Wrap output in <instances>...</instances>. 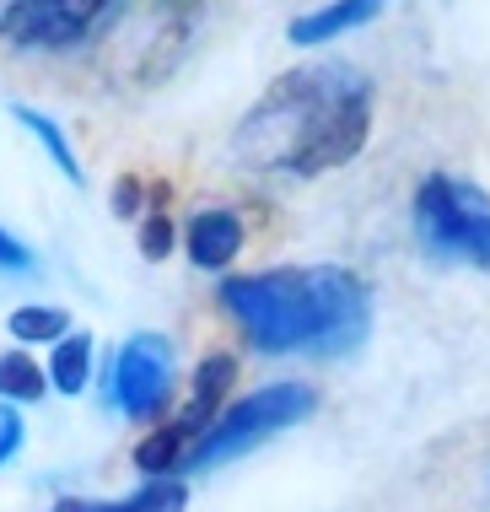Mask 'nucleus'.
<instances>
[{
    "label": "nucleus",
    "mask_w": 490,
    "mask_h": 512,
    "mask_svg": "<svg viewBox=\"0 0 490 512\" xmlns=\"http://www.w3.org/2000/svg\"><path fill=\"white\" fill-rule=\"evenodd\" d=\"M313 405H318V394L307 389V383H270V389L237 399V405L221 410V421L210 426L200 442H194L189 469H210V464H221V459H237V453L259 448V442H270L275 432L307 421Z\"/></svg>",
    "instance_id": "4"
},
{
    "label": "nucleus",
    "mask_w": 490,
    "mask_h": 512,
    "mask_svg": "<svg viewBox=\"0 0 490 512\" xmlns=\"http://www.w3.org/2000/svg\"><path fill=\"white\" fill-rule=\"evenodd\" d=\"M108 0H6L0 33L22 49H70L103 17Z\"/></svg>",
    "instance_id": "6"
},
{
    "label": "nucleus",
    "mask_w": 490,
    "mask_h": 512,
    "mask_svg": "<svg viewBox=\"0 0 490 512\" xmlns=\"http://www.w3.org/2000/svg\"><path fill=\"white\" fill-rule=\"evenodd\" d=\"M6 329H11L22 345H44V340L60 345V340L70 335V313H65V308H17V313L6 318Z\"/></svg>",
    "instance_id": "13"
},
{
    "label": "nucleus",
    "mask_w": 490,
    "mask_h": 512,
    "mask_svg": "<svg viewBox=\"0 0 490 512\" xmlns=\"http://www.w3.org/2000/svg\"><path fill=\"white\" fill-rule=\"evenodd\" d=\"M17 448H22V415H17V405H0V464Z\"/></svg>",
    "instance_id": "16"
},
{
    "label": "nucleus",
    "mask_w": 490,
    "mask_h": 512,
    "mask_svg": "<svg viewBox=\"0 0 490 512\" xmlns=\"http://www.w3.org/2000/svg\"><path fill=\"white\" fill-rule=\"evenodd\" d=\"M184 486L178 480H146L140 491L119 496V502H60L54 512H184Z\"/></svg>",
    "instance_id": "10"
},
{
    "label": "nucleus",
    "mask_w": 490,
    "mask_h": 512,
    "mask_svg": "<svg viewBox=\"0 0 490 512\" xmlns=\"http://www.w3.org/2000/svg\"><path fill=\"white\" fill-rule=\"evenodd\" d=\"M49 389V372L33 362L27 351H6L0 356V399H17V405H33Z\"/></svg>",
    "instance_id": "12"
},
{
    "label": "nucleus",
    "mask_w": 490,
    "mask_h": 512,
    "mask_svg": "<svg viewBox=\"0 0 490 512\" xmlns=\"http://www.w3.org/2000/svg\"><path fill=\"white\" fill-rule=\"evenodd\" d=\"M173 394V345L162 335H135L114 362V399L130 421H151Z\"/></svg>",
    "instance_id": "7"
},
{
    "label": "nucleus",
    "mask_w": 490,
    "mask_h": 512,
    "mask_svg": "<svg viewBox=\"0 0 490 512\" xmlns=\"http://www.w3.org/2000/svg\"><path fill=\"white\" fill-rule=\"evenodd\" d=\"M0 270H33V254L11 232H0Z\"/></svg>",
    "instance_id": "17"
},
{
    "label": "nucleus",
    "mask_w": 490,
    "mask_h": 512,
    "mask_svg": "<svg viewBox=\"0 0 490 512\" xmlns=\"http://www.w3.org/2000/svg\"><path fill=\"white\" fill-rule=\"evenodd\" d=\"M415 238L437 265L490 270V195L464 178L431 173L415 189Z\"/></svg>",
    "instance_id": "3"
},
{
    "label": "nucleus",
    "mask_w": 490,
    "mask_h": 512,
    "mask_svg": "<svg viewBox=\"0 0 490 512\" xmlns=\"http://www.w3.org/2000/svg\"><path fill=\"white\" fill-rule=\"evenodd\" d=\"M17 119H22L27 130L38 135V146L49 151V162H54V168H60V173L70 178V184H81V168H76V151H70V141H65V135H60V124H49L44 114H38V108H17Z\"/></svg>",
    "instance_id": "14"
},
{
    "label": "nucleus",
    "mask_w": 490,
    "mask_h": 512,
    "mask_svg": "<svg viewBox=\"0 0 490 512\" xmlns=\"http://www.w3.org/2000/svg\"><path fill=\"white\" fill-rule=\"evenodd\" d=\"M372 130V81L356 65H297L243 114L232 157L254 173L318 178L350 162Z\"/></svg>",
    "instance_id": "1"
},
{
    "label": "nucleus",
    "mask_w": 490,
    "mask_h": 512,
    "mask_svg": "<svg viewBox=\"0 0 490 512\" xmlns=\"http://www.w3.org/2000/svg\"><path fill=\"white\" fill-rule=\"evenodd\" d=\"M87 378H92V335H65L49 356V389L81 394Z\"/></svg>",
    "instance_id": "11"
},
{
    "label": "nucleus",
    "mask_w": 490,
    "mask_h": 512,
    "mask_svg": "<svg viewBox=\"0 0 490 512\" xmlns=\"http://www.w3.org/2000/svg\"><path fill=\"white\" fill-rule=\"evenodd\" d=\"M232 383H237V362H232V356H221V351L205 356L200 372H194V383H189V405L178 410L167 426H157V432H151V437L135 448V469H140V475L167 480V469L189 464L194 442H200L210 426L221 421V410H227Z\"/></svg>",
    "instance_id": "5"
},
{
    "label": "nucleus",
    "mask_w": 490,
    "mask_h": 512,
    "mask_svg": "<svg viewBox=\"0 0 490 512\" xmlns=\"http://www.w3.org/2000/svg\"><path fill=\"white\" fill-rule=\"evenodd\" d=\"M221 308L264 356H350L367 340V281L340 265H286L221 281Z\"/></svg>",
    "instance_id": "2"
},
{
    "label": "nucleus",
    "mask_w": 490,
    "mask_h": 512,
    "mask_svg": "<svg viewBox=\"0 0 490 512\" xmlns=\"http://www.w3.org/2000/svg\"><path fill=\"white\" fill-rule=\"evenodd\" d=\"M388 0H329V6L307 11V17L291 22V44H324V38H340L350 27L372 22Z\"/></svg>",
    "instance_id": "9"
},
{
    "label": "nucleus",
    "mask_w": 490,
    "mask_h": 512,
    "mask_svg": "<svg viewBox=\"0 0 490 512\" xmlns=\"http://www.w3.org/2000/svg\"><path fill=\"white\" fill-rule=\"evenodd\" d=\"M151 195H157V205L146 211V227H140V248H146V259H167V248H173V221H167V211H162L167 189L157 184Z\"/></svg>",
    "instance_id": "15"
},
{
    "label": "nucleus",
    "mask_w": 490,
    "mask_h": 512,
    "mask_svg": "<svg viewBox=\"0 0 490 512\" xmlns=\"http://www.w3.org/2000/svg\"><path fill=\"white\" fill-rule=\"evenodd\" d=\"M114 200H119V211L130 216V211H135V200H140V184H135V178H124V184L114 189Z\"/></svg>",
    "instance_id": "18"
},
{
    "label": "nucleus",
    "mask_w": 490,
    "mask_h": 512,
    "mask_svg": "<svg viewBox=\"0 0 490 512\" xmlns=\"http://www.w3.org/2000/svg\"><path fill=\"white\" fill-rule=\"evenodd\" d=\"M184 238H189V259L200 270H227L237 259V248H243V221L232 211H200Z\"/></svg>",
    "instance_id": "8"
}]
</instances>
